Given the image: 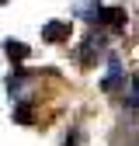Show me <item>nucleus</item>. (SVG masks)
Instances as JSON below:
<instances>
[{
  "instance_id": "nucleus-1",
  "label": "nucleus",
  "mask_w": 139,
  "mask_h": 146,
  "mask_svg": "<svg viewBox=\"0 0 139 146\" xmlns=\"http://www.w3.org/2000/svg\"><path fill=\"white\" fill-rule=\"evenodd\" d=\"M125 66H122V59L118 56H108L104 59V73H101V80H97V87L104 90V94H115V90H125Z\"/></svg>"
},
{
  "instance_id": "nucleus-2",
  "label": "nucleus",
  "mask_w": 139,
  "mask_h": 146,
  "mask_svg": "<svg viewBox=\"0 0 139 146\" xmlns=\"http://www.w3.org/2000/svg\"><path fill=\"white\" fill-rule=\"evenodd\" d=\"M104 42H108V35H104V28H101V31H91V35L83 38V45L77 49V59H80L83 66H91L94 59H101L104 52H108V45H104Z\"/></svg>"
},
{
  "instance_id": "nucleus-3",
  "label": "nucleus",
  "mask_w": 139,
  "mask_h": 146,
  "mask_svg": "<svg viewBox=\"0 0 139 146\" xmlns=\"http://www.w3.org/2000/svg\"><path fill=\"white\" fill-rule=\"evenodd\" d=\"M94 25H97V28H108V31H125V25H129V11H125V7H101Z\"/></svg>"
},
{
  "instance_id": "nucleus-4",
  "label": "nucleus",
  "mask_w": 139,
  "mask_h": 146,
  "mask_svg": "<svg viewBox=\"0 0 139 146\" xmlns=\"http://www.w3.org/2000/svg\"><path fill=\"white\" fill-rule=\"evenodd\" d=\"M66 38H70V21H49V25H42V42L59 45Z\"/></svg>"
},
{
  "instance_id": "nucleus-5",
  "label": "nucleus",
  "mask_w": 139,
  "mask_h": 146,
  "mask_svg": "<svg viewBox=\"0 0 139 146\" xmlns=\"http://www.w3.org/2000/svg\"><path fill=\"white\" fill-rule=\"evenodd\" d=\"M125 111H132V115H139V70L129 77V84H125Z\"/></svg>"
},
{
  "instance_id": "nucleus-6",
  "label": "nucleus",
  "mask_w": 139,
  "mask_h": 146,
  "mask_svg": "<svg viewBox=\"0 0 139 146\" xmlns=\"http://www.w3.org/2000/svg\"><path fill=\"white\" fill-rule=\"evenodd\" d=\"M97 11H101V0H77L73 4V14L77 17H83V21H97Z\"/></svg>"
},
{
  "instance_id": "nucleus-7",
  "label": "nucleus",
  "mask_w": 139,
  "mask_h": 146,
  "mask_svg": "<svg viewBox=\"0 0 139 146\" xmlns=\"http://www.w3.org/2000/svg\"><path fill=\"white\" fill-rule=\"evenodd\" d=\"M4 52H7V59H11V63H24V59L31 56V49H28L24 42H14V38L4 42Z\"/></svg>"
},
{
  "instance_id": "nucleus-8",
  "label": "nucleus",
  "mask_w": 139,
  "mask_h": 146,
  "mask_svg": "<svg viewBox=\"0 0 139 146\" xmlns=\"http://www.w3.org/2000/svg\"><path fill=\"white\" fill-rule=\"evenodd\" d=\"M63 146H80V125H73V129H70V136H66Z\"/></svg>"
},
{
  "instance_id": "nucleus-9",
  "label": "nucleus",
  "mask_w": 139,
  "mask_h": 146,
  "mask_svg": "<svg viewBox=\"0 0 139 146\" xmlns=\"http://www.w3.org/2000/svg\"><path fill=\"white\" fill-rule=\"evenodd\" d=\"M0 4H7V0H0Z\"/></svg>"
}]
</instances>
